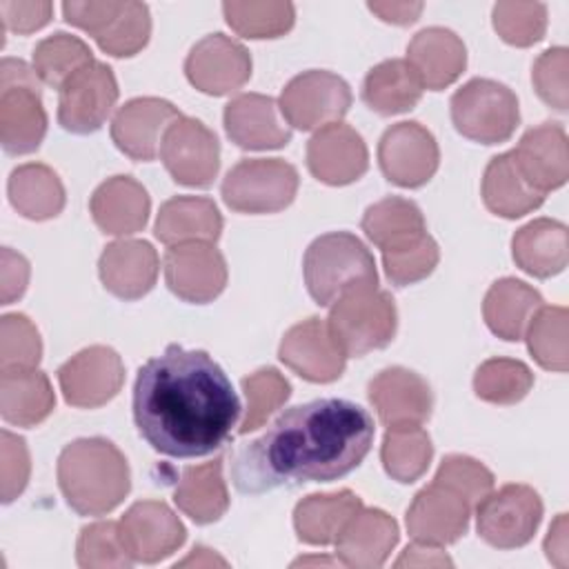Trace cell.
I'll return each instance as SVG.
<instances>
[{"instance_id":"46","label":"cell","mask_w":569,"mask_h":569,"mask_svg":"<svg viewBox=\"0 0 569 569\" xmlns=\"http://www.w3.org/2000/svg\"><path fill=\"white\" fill-rule=\"evenodd\" d=\"M78 565L84 569H104V567H131L133 558L129 556L120 527L113 520H98L87 525L76 545Z\"/></svg>"},{"instance_id":"18","label":"cell","mask_w":569,"mask_h":569,"mask_svg":"<svg viewBox=\"0 0 569 569\" xmlns=\"http://www.w3.org/2000/svg\"><path fill=\"white\" fill-rule=\"evenodd\" d=\"M184 73L198 91L227 96L251 78V56L229 36L211 33L191 47Z\"/></svg>"},{"instance_id":"52","label":"cell","mask_w":569,"mask_h":569,"mask_svg":"<svg viewBox=\"0 0 569 569\" xmlns=\"http://www.w3.org/2000/svg\"><path fill=\"white\" fill-rule=\"evenodd\" d=\"M0 480H2V502L16 500L29 482V449L20 436L2 429L0 433Z\"/></svg>"},{"instance_id":"53","label":"cell","mask_w":569,"mask_h":569,"mask_svg":"<svg viewBox=\"0 0 569 569\" xmlns=\"http://www.w3.org/2000/svg\"><path fill=\"white\" fill-rule=\"evenodd\" d=\"M51 13H53V4L47 0H29V2L2 0L0 2L2 24L13 33H22V36L42 29L51 20Z\"/></svg>"},{"instance_id":"6","label":"cell","mask_w":569,"mask_h":569,"mask_svg":"<svg viewBox=\"0 0 569 569\" xmlns=\"http://www.w3.org/2000/svg\"><path fill=\"white\" fill-rule=\"evenodd\" d=\"M329 331L347 358H360L369 351L385 349L398 327L393 298L378 289L365 287L340 296L329 313Z\"/></svg>"},{"instance_id":"55","label":"cell","mask_w":569,"mask_h":569,"mask_svg":"<svg viewBox=\"0 0 569 569\" xmlns=\"http://www.w3.org/2000/svg\"><path fill=\"white\" fill-rule=\"evenodd\" d=\"M29 282V262L11 251L9 247L2 249V305H11L18 300Z\"/></svg>"},{"instance_id":"7","label":"cell","mask_w":569,"mask_h":569,"mask_svg":"<svg viewBox=\"0 0 569 569\" xmlns=\"http://www.w3.org/2000/svg\"><path fill=\"white\" fill-rule=\"evenodd\" d=\"M451 120L465 138L498 144L509 140L520 122L518 98L496 80L473 78L451 96Z\"/></svg>"},{"instance_id":"15","label":"cell","mask_w":569,"mask_h":569,"mask_svg":"<svg viewBox=\"0 0 569 569\" xmlns=\"http://www.w3.org/2000/svg\"><path fill=\"white\" fill-rule=\"evenodd\" d=\"M58 382L69 405L93 409L109 402L124 382L120 356L104 345H93L71 356L58 369Z\"/></svg>"},{"instance_id":"30","label":"cell","mask_w":569,"mask_h":569,"mask_svg":"<svg viewBox=\"0 0 569 569\" xmlns=\"http://www.w3.org/2000/svg\"><path fill=\"white\" fill-rule=\"evenodd\" d=\"M511 253L525 273L551 278L560 273L569 260L567 227L551 218L531 220L513 233Z\"/></svg>"},{"instance_id":"17","label":"cell","mask_w":569,"mask_h":569,"mask_svg":"<svg viewBox=\"0 0 569 569\" xmlns=\"http://www.w3.org/2000/svg\"><path fill=\"white\" fill-rule=\"evenodd\" d=\"M133 562L153 565L182 547L187 529L173 509L160 500L133 502L118 522Z\"/></svg>"},{"instance_id":"22","label":"cell","mask_w":569,"mask_h":569,"mask_svg":"<svg viewBox=\"0 0 569 569\" xmlns=\"http://www.w3.org/2000/svg\"><path fill=\"white\" fill-rule=\"evenodd\" d=\"M180 116L182 113L162 98H133L113 116L111 138L131 160L149 162L160 153L164 131Z\"/></svg>"},{"instance_id":"34","label":"cell","mask_w":569,"mask_h":569,"mask_svg":"<svg viewBox=\"0 0 569 569\" xmlns=\"http://www.w3.org/2000/svg\"><path fill=\"white\" fill-rule=\"evenodd\" d=\"M485 207L500 218H520L545 202V193L533 189L520 173L511 151L489 160L482 176Z\"/></svg>"},{"instance_id":"19","label":"cell","mask_w":569,"mask_h":569,"mask_svg":"<svg viewBox=\"0 0 569 569\" xmlns=\"http://www.w3.org/2000/svg\"><path fill=\"white\" fill-rule=\"evenodd\" d=\"M280 360L309 382H333L342 376L347 356L333 340L329 325L320 318H307L293 325L280 342Z\"/></svg>"},{"instance_id":"33","label":"cell","mask_w":569,"mask_h":569,"mask_svg":"<svg viewBox=\"0 0 569 569\" xmlns=\"http://www.w3.org/2000/svg\"><path fill=\"white\" fill-rule=\"evenodd\" d=\"M542 307V296L522 280L502 278L493 282L482 302V316L491 333L507 342L525 336L533 313Z\"/></svg>"},{"instance_id":"2","label":"cell","mask_w":569,"mask_h":569,"mask_svg":"<svg viewBox=\"0 0 569 569\" xmlns=\"http://www.w3.org/2000/svg\"><path fill=\"white\" fill-rule=\"evenodd\" d=\"M373 431L371 416L349 400L320 398L291 407L236 453L233 485L256 496L300 482L338 480L365 460Z\"/></svg>"},{"instance_id":"3","label":"cell","mask_w":569,"mask_h":569,"mask_svg":"<svg viewBox=\"0 0 569 569\" xmlns=\"http://www.w3.org/2000/svg\"><path fill=\"white\" fill-rule=\"evenodd\" d=\"M58 485L67 505L80 516L113 511L131 487L122 451L104 438H78L58 458Z\"/></svg>"},{"instance_id":"42","label":"cell","mask_w":569,"mask_h":569,"mask_svg":"<svg viewBox=\"0 0 569 569\" xmlns=\"http://www.w3.org/2000/svg\"><path fill=\"white\" fill-rule=\"evenodd\" d=\"M533 387L531 369L511 358L485 360L473 376V391L480 400L491 405H516Z\"/></svg>"},{"instance_id":"51","label":"cell","mask_w":569,"mask_h":569,"mask_svg":"<svg viewBox=\"0 0 569 569\" xmlns=\"http://www.w3.org/2000/svg\"><path fill=\"white\" fill-rule=\"evenodd\" d=\"M567 69L569 51L565 47H551L533 62L531 80L540 100L558 111H567Z\"/></svg>"},{"instance_id":"39","label":"cell","mask_w":569,"mask_h":569,"mask_svg":"<svg viewBox=\"0 0 569 569\" xmlns=\"http://www.w3.org/2000/svg\"><path fill=\"white\" fill-rule=\"evenodd\" d=\"M433 458V445L422 427L387 429L380 447L385 471L398 482H416Z\"/></svg>"},{"instance_id":"44","label":"cell","mask_w":569,"mask_h":569,"mask_svg":"<svg viewBox=\"0 0 569 569\" xmlns=\"http://www.w3.org/2000/svg\"><path fill=\"white\" fill-rule=\"evenodd\" d=\"M242 391L247 398V411L240 422V433H249L262 427L291 396L289 380L273 367H262L242 378Z\"/></svg>"},{"instance_id":"1","label":"cell","mask_w":569,"mask_h":569,"mask_svg":"<svg viewBox=\"0 0 569 569\" xmlns=\"http://www.w3.org/2000/svg\"><path fill=\"white\" fill-rule=\"evenodd\" d=\"M240 409L231 380L207 351L169 345L138 369V433L169 458H200L220 449L238 425Z\"/></svg>"},{"instance_id":"20","label":"cell","mask_w":569,"mask_h":569,"mask_svg":"<svg viewBox=\"0 0 569 569\" xmlns=\"http://www.w3.org/2000/svg\"><path fill=\"white\" fill-rule=\"evenodd\" d=\"M307 167L316 180L331 187L356 182L369 167L367 144L353 127L327 124L307 144Z\"/></svg>"},{"instance_id":"11","label":"cell","mask_w":569,"mask_h":569,"mask_svg":"<svg viewBox=\"0 0 569 569\" xmlns=\"http://www.w3.org/2000/svg\"><path fill=\"white\" fill-rule=\"evenodd\" d=\"M160 160L178 184L209 187L220 169V142L200 120L180 116L162 136Z\"/></svg>"},{"instance_id":"13","label":"cell","mask_w":569,"mask_h":569,"mask_svg":"<svg viewBox=\"0 0 569 569\" xmlns=\"http://www.w3.org/2000/svg\"><path fill=\"white\" fill-rule=\"evenodd\" d=\"M378 162L389 182L416 189L429 182L438 169V142L420 122H398L382 133Z\"/></svg>"},{"instance_id":"25","label":"cell","mask_w":569,"mask_h":569,"mask_svg":"<svg viewBox=\"0 0 569 569\" xmlns=\"http://www.w3.org/2000/svg\"><path fill=\"white\" fill-rule=\"evenodd\" d=\"M160 260L156 249L144 240H116L98 262L100 280L107 291L122 300H138L156 284Z\"/></svg>"},{"instance_id":"41","label":"cell","mask_w":569,"mask_h":569,"mask_svg":"<svg viewBox=\"0 0 569 569\" xmlns=\"http://www.w3.org/2000/svg\"><path fill=\"white\" fill-rule=\"evenodd\" d=\"M91 62V49L80 38L64 31L40 40L33 49V71L44 84L58 91L73 73Z\"/></svg>"},{"instance_id":"16","label":"cell","mask_w":569,"mask_h":569,"mask_svg":"<svg viewBox=\"0 0 569 569\" xmlns=\"http://www.w3.org/2000/svg\"><path fill=\"white\" fill-rule=\"evenodd\" d=\"M164 280L171 293L184 302H211L227 284L224 256L213 242L173 244L164 253Z\"/></svg>"},{"instance_id":"9","label":"cell","mask_w":569,"mask_h":569,"mask_svg":"<svg viewBox=\"0 0 569 569\" xmlns=\"http://www.w3.org/2000/svg\"><path fill=\"white\" fill-rule=\"evenodd\" d=\"M542 520V500L527 485H505L476 505L478 536L498 549L527 545Z\"/></svg>"},{"instance_id":"38","label":"cell","mask_w":569,"mask_h":569,"mask_svg":"<svg viewBox=\"0 0 569 569\" xmlns=\"http://www.w3.org/2000/svg\"><path fill=\"white\" fill-rule=\"evenodd\" d=\"M9 200L29 220L56 218L64 207V187L58 173L40 162H27L9 176Z\"/></svg>"},{"instance_id":"47","label":"cell","mask_w":569,"mask_h":569,"mask_svg":"<svg viewBox=\"0 0 569 569\" xmlns=\"http://www.w3.org/2000/svg\"><path fill=\"white\" fill-rule=\"evenodd\" d=\"M491 16L498 36L513 47H531L547 31V7L542 2H498Z\"/></svg>"},{"instance_id":"26","label":"cell","mask_w":569,"mask_h":569,"mask_svg":"<svg viewBox=\"0 0 569 569\" xmlns=\"http://www.w3.org/2000/svg\"><path fill=\"white\" fill-rule=\"evenodd\" d=\"M336 558L356 569H376L385 565L398 545V522L382 509L362 507L336 538Z\"/></svg>"},{"instance_id":"59","label":"cell","mask_w":569,"mask_h":569,"mask_svg":"<svg viewBox=\"0 0 569 569\" xmlns=\"http://www.w3.org/2000/svg\"><path fill=\"white\" fill-rule=\"evenodd\" d=\"M180 567H189V565H196V567H200V565H227L222 558H218L216 553H211V549H207V547H196L193 549V553L189 556V558H184V560H180L178 562Z\"/></svg>"},{"instance_id":"8","label":"cell","mask_w":569,"mask_h":569,"mask_svg":"<svg viewBox=\"0 0 569 569\" xmlns=\"http://www.w3.org/2000/svg\"><path fill=\"white\" fill-rule=\"evenodd\" d=\"M298 171L280 158L240 160L222 180V200L238 213H276L298 193Z\"/></svg>"},{"instance_id":"56","label":"cell","mask_w":569,"mask_h":569,"mask_svg":"<svg viewBox=\"0 0 569 569\" xmlns=\"http://www.w3.org/2000/svg\"><path fill=\"white\" fill-rule=\"evenodd\" d=\"M425 565L427 567H442V565H451V558L433 545L413 542L396 560V567H425Z\"/></svg>"},{"instance_id":"57","label":"cell","mask_w":569,"mask_h":569,"mask_svg":"<svg viewBox=\"0 0 569 569\" xmlns=\"http://www.w3.org/2000/svg\"><path fill=\"white\" fill-rule=\"evenodd\" d=\"M422 2H369V9L385 22L411 24L422 13Z\"/></svg>"},{"instance_id":"27","label":"cell","mask_w":569,"mask_h":569,"mask_svg":"<svg viewBox=\"0 0 569 569\" xmlns=\"http://www.w3.org/2000/svg\"><path fill=\"white\" fill-rule=\"evenodd\" d=\"M93 222L109 236H131L144 229L151 200L147 189L131 176L104 180L89 202Z\"/></svg>"},{"instance_id":"4","label":"cell","mask_w":569,"mask_h":569,"mask_svg":"<svg viewBox=\"0 0 569 569\" xmlns=\"http://www.w3.org/2000/svg\"><path fill=\"white\" fill-rule=\"evenodd\" d=\"M309 296L329 307L353 289L378 287V271L371 251L360 238L347 231H331L316 238L302 262Z\"/></svg>"},{"instance_id":"32","label":"cell","mask_w":569,"mask_h":569,"mask_svg":"<svg viewBox=\"0 0 569 569\" xmlns=\"http://www.w3.org/2000/svg\"><path fill=\"white\" fill-rule=\"evenodd\" d=\"M360 509L362 500L349 489L311 493L296 505L293 527L298 538L307 545H331Z\"/></svg>"},{"instance_id":"45","label":"cell","mask_w":569,"mask_h":569,"mask_svg":"<svg viewBox=\"0 0 569 569\" xmlns=\"http://www.w3.org/2000/svg\"><path fill=\"white\" fill-rule=\"evenodd\" d=\"M151 36V16L149 7L142 2H122L116 18L107 24V29L96 36L98 47L116 58L136 56Z\"/></svg>"},{"instance_id":"23","label":"cell","mask_w":569,"mask_h":569,"mask_svg":"<svg viewBox=\"0 0 569 569\" xmlns=\"http://www.w3.org/2000/svg\"><path fill=\"white\" fill-rule=\"evenodd\" d=\"M224 131L242 149H280L291 140V129L273 98L240 93L224 107Z\"/></svg>"},{"instance_id":"50","label":"cell","mask_w":569,"mask_h":569,"mask_svg":"<svg viewBox=\"0 0 569 569\" xmlns=\"http://www.w3.org/2000/svg\"><path fill=\"white\" fill-rule=\"evenodd\" d=\"M436 478L458 489L473 507L493 489V473L476 458L462 453L447 456L440 462Z\"/></svg>"},{"instance_id":"43","label":"cell","mask_w":569,"mask_h":569,"mask_svg":"<svg viewBox=\"0 0 569 569\" xmlns=\"http://www.w3.org/2000/svg\"><path fill=\"white\" fill-rule=\"evenodd\" d=\"M227 24L242 38H278L293 27L291 2H224Z\"/></svg>"},{"instance_id":"35","label":"cell","mask_w":569,"mask_h":569,"mask_svg":"<svg viewBox=\"0 0 569 569\" xmlns=\"http://www.w3.org/2000/svg\"><path fill=\"white\" fill-rule=\"evenodd\" d=\"M173 502L198 525L220 520L229 507V493L222 478V460L216 458L204 465L184 467L173 491Z\"/></svg>"},{"instance_id":"58","label":"cell","mask_w":569,"mask_h":569,"mask_svg":"<svg viewBox=\"0 0 569 569\" xmlns=\"http://www.w3.org/2000/svg\"><path fill=\"white\" fill-rule=\"evenodd\" d=\"M545 551L556 567H567V513H560L549 527Z\"/></svg>"},{"instance_id":"48","label":"cell","mask_w":569,"mask_h":569,"mask_svg":"<svg viewBox=\"0 0 569 569\" xmlns=\"http://www.w3.org/2000/svg\"><path fill=\"white\" fill-rule=\"evenodd\" d=\"M42 342L33 322L22 313H7L0 320V371L33 369L40 362Z\"/></svg>"},{"instance_id":"10","label":"cell","mask_w":569,"mask_h":569,"mask_svg":"<svg viewBox=\"0 0 569 569\" xmlns=\"http://www.w3.org/2000/svg\"><path fill=\"white\" fill-rule=\"evenodd\" d=\"M278 107L289 127L300 131L322 129L340 122V118L349 111L351 89L340 76L311 69L287 82Z\"/></svg>"},{"instance_id":"28","label":"cell","mask_w":569,"mask_h":569,"mask_svg":"<svg viewBox=\"0 0 569 569\" xmlns=\"http://www.w3.org/2000/svg\"><path fill=\"white\" fill-rule=\"evenodd\" d=\"M407 62L425 89L440 91L456 82L467 64L465 42L449 29L429 27L418 31L407 47Z\"/></svg>"},{"instance_id":"49","label":"cell","mask_w":569,"mask_h":569,"mask_svg":"<svg viewBox=\"0 0 569 569\" xmlns=\"http://www.w3.org/2000/svg\"><path fill=\"white\" fill-rule=\"evenodd\" d=\"M438 260H440V251L436 240L429 233L420 236L407 247L382 251L385 273L396 287H407L425 280L436 269Z\"/></svg>"},{"instance_id":"36","label":"cell","mask_w":569,"mask_h":569,"mask_svg":"<svg viewBox=\"0 0 569 569\" xmlns=\"http://www.w3.org/2000/svg\"><path fill=\"white\" fill-rule=\"evenodd\" d=\"M422 82L407 60L393 58L376 64L362 82L365 104L380 116H396L413 109L422 98Z\"/></svg>"},{"instance_id":"31","label":"cell","mask_w":569,"mask_h":569,"mask_svg":"<svg viewBox=\"0 0 569 569\" xmlns=\"http://www.w3.org/2000/svg\"><path fill=\"white\" fill-rule=\"evenodd\" d=\"M53 407V387L40 369L0 371V413L7 422L36 427L49 418Z\"/></svg>"},{"instance_id":"21","label":"cell","mask_w":569,"mask_h":569,"mask_svg":"<svg viewBox=\"0 0 569 569\" xmlns=\"http://www.w3.org/2000/svg\"><path fill=\"white\" fill-rule=\"evenodd\" d=\"M369 400L387 429L420 427L433 407L427 380L405 367L382 369L369 382Z\"/></svg>"},{"instance_id":"54","label":"cell","mask_w":569,"mask_h":569,"mask_svg":"<svg viewBox=\"0 0 569 569\" xmlns=\"http://www.w3.org/2000/svg\"><path fill=\"white\" fill-rule=\"evenodd\" d=\"M122 2H64L62 13L64 20L78 29H84L93 38L100 36L107 24L116 18Z\"/></svg>"},{"instance_id":"12","label":"cell","mask_w":569,"mask_h":569,"mask_svg":"<svg viewBox=\"0 0 569 569\" xmlns=\"http://www.w3.org/2000/svg\"><path fill=\"white\" fill-rule=\"evenodd\" d=\"M118 100V82L104 62L93 60L73 73L58 98V122L71 133L98 131Z\"/></svg>"},{"instance_id":"37","label":"cell","mask_w":569,"mask_h":569,"mask_svg":"<svg viewBox=\"0 0 569 569\" xmlns=\"http://www.w3.org/2000/svg\"><path fill=\"white\" fill-rule=\"evenodd\" d=\"M365 236L380 249L393 251L427 233L420 207L407 198L389 196L371 204L362 216Z\"/></svg>"},{"instance_id":"40","label":"cell","mask_w":569,"mask_h":569,"mask_svg":"<svg viewBox=\"0 0 569 569\" xmlns=\"http://www.w3.org/2000/svg\"><path fill=\"white\" fill-rule=\"evenodd\" d=\"M567 322L569 311L565 307H540L525 329L527 347L533 360L549 371H567L569 347H567Z\"/></svg>"},{"instance_id":"14","label":"cell","mask_w":569,"mask_h":569,"mask_svg":"<svg viewBox=\"0 0 569 569\" xmlns=\"http://www.w3.org/2000/svg\"><path fill=\"white\" fill-rule=\"evenodd\" d=\"M476 507L453 487L433 478L407 509V529L416 542L445 547L467 533Z\"/></svg>"},{"instance_id":"29","label":"cell","mask_w":569,"mask_h":569,"mask_svg":"<svg viewBox=\"0 0 569 569\" xmlns=\"http://www.w3.org/2000/svg\"><path fill=\"white\" fill-rule=\"evenodd\" d=\"M153 231L167 247L184 242H216L222 231V216L209 198L176 196L160 207Z\"/></svg>"},{"instance_id":"5","label":"cell","mask_w":569,"mask_h":569,"mask_svg":"<svg viewBox=\"0 0 569 569\" xmlns=\"http://www.w3.org/2000/svg\"><path fill=\"white\" fill-rule=\"evenodd\" d=\"M42 80L22 60L4 58L0 67V142L11 156L40 147L47 133V111L40 96Z\"/></svg>"},{"instance_id":"24","label":"cell","mask_w":569,"mask_h":569,"mask_svg":"<svg viewBox=\"0 0 569 569\" xmlns=\"http://www.w3.org/2000/svg\"><path fill=\"white\" fill-rule=\"evenodd\" d=\"M525 180L540 193H549L567 182L569 151L567 136L560 124L542 122L531 127L511 151Z\"/></svg>"}]
</instances>
